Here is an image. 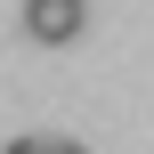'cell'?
<instances>
[{
    "label": "cell",
    "instance_id": "cell-2",
    "mask_svg": "<svg viewBox=\"0 0 154 154\" xmlns=\"http://www.w3.org/2000/svg\"><path fill=\"white\" fill-rule=\"evenodd\" d=\"M0 154H49V138H8Z\"/></svg>",
    "mask_w": 154,
    "mask_h": 154
},
{
    "label": "cell",
    "instance_id": "cell-1",
    "mask_svg": "<svg viewBox=\"0 0 154 154\" xmlns=\"http://www.w3.org/2000/svg\"><path fill=\"white\" fill-rule=\"evenodd\" d=\"M81 24H89V8H81V0H24V32H32V41H49V49H57V41H73Z\"/></svg>",
    "mask_w": 154,
    "mask_h": 154
},
{
    "label": "cell",
    "instance_id": "cell-3",
    "mask_svg": "<svg viewBox=\"0 0 154 154\" xmlns=\"http://www.w3.org/2000/svg\"><path fill=\"white\" fill-rule=\"evenodd\" d=\"M49 154H89V146H81V138H49Z\"/></svg>",
    "mask_w": 154,
    "mask_h": 154
}]
</instances>
